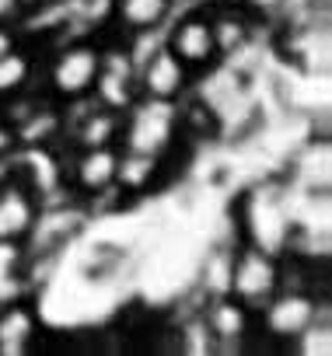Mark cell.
<instances>
[{"mask_svg":"<svg viewBox=\"0 0 332 356\" xmlns=\"http://www.w3.org/2000/svg\"><path fill=\"white\" fill-rule=\"evenodd\" d=\"M11 147H15V133L8 126H0V154H8Z\"/></svg>","mask_w":332,"mask_h":356,"instance_id":"16","label":"cell"},{"mask_svg":"<svg viewBox=\"0 0 332 356\" xmlns=\"http://www.w3.org/2000/svg\"><path fill=\"white\" fill-rule=\"evenodd\" d=\"M210 35H214V46L221 53H231L245 42V22L235 15H221L217 22H210Z\"/></svg>","mask_w":332,"mask_h":356,"instance_id":"13","label":"cell"},{"mask_svg":"<svg viewBox=\"0 0 332 356\" xmlns=\"http://www.w3.org/2000/svg\"><path fill=\"white\" fill-rule=\"evenodd\" d=\"M32 220H35V207L25 189H18V186L0 189V241L22 238L32 227Z\"/></svg>","mask_w":332,"mask_h":356,"instance_id":"7","label":"cell"},{"mask_svg":"<svg viewBox=\"0 0 332 356\" xmlns=\"http://www.w3.org/2000/svg\"><path fill=\"white\" fill-rule=\"evenodd\" d=\"M186 84V63L172 53V49H161L150 56L147 70H143V91L147 98H164L172 102Z\"/></svg>","mask_w":332,"mask_h":356,"instance_id":"4","label":"cell"},{"mask_svg":"<svg viewBox=\"0 0 332 356\" xmlns=\"http://www.w3.org/2000/svg\"><path fill=\"white\" fill-rule=\"evenodd\" d=\"M8 49H11V35H8V32H0V56H4Z\"/></svg>","mask_w":332,"mask_h":356,"instance_id":"18","label":"cell"},{"mask_svg":"<svg viewBox=\"0 0 332 356\" xmlns=\"http://www.w3.org/2000/svg\"><path fill=\"white\" fill-rule=\"evenodd\" d=\"M172 126H175V115H172V105L164 98H150V102L136 105L133 119H129V133H126L129 150L157 157L172 140Z\"/></svg>","mask_w":332,"mask_h":356,"instance_id":"1","label":"cell"},{"mask_svg":"<svg viewBox=\"0 0 332 356\" xmlns=\"http://www.w3.org/2000/svg\"><path fill=\"white\" fill-rule=\"evenodd\" d=\"M276 283H280V273L266 252L248 248L238 255V262L231 269V290L242 304H266L276 293Z\"/></svg>","mask_w":332,"mask_h":356,"instance_id":"2","label":"cell"},{"mask_svg":"<svg viewBox=\"0 0 332 356\" xmlns=\"http://www.w3.org/2000/svg\"><path fill=\"white\" fill-rule=\"evenodd\" d=\"M207 325L217 339H242L245 335V311L235 300H217L207 314Z\"/></svg>","mask_w":332,"mask_h":356,"instance_id":"10","label":"cell"},{"mask_svg":"<svg viewBox=\"0 0 332 356\" xmlns=\"http://www.w3.org/2000/svg\"><path fill=\"white\" fill-rule=\"evenodd\" d=\"M29 77V60L15 49H8L4 56H0V95H11L25 84Z\"/></svg>","mask_w":332,"mask_h":356,"instance_id":"14","label":"cell"},{"mask_svg":"<svg viewBox=\"0 0 332 356\" xmlns=\"http://www.w3.org/2000/svg\"><path fill=\"white\" fill-rule=\"evenodd\" d=\"M98 74H102L98 49H91V46H70L53 63V88L60 95H84L88 88L98 84Z\"/></svg>","mask_w":332,"mask_h":356,"instance_id":"3","label":"cell"},{"mask_svg":"<svg viewBox=\"0 0 332 356\" xmlns=\"http://www.w3.org/2000/svg\"><path fill=\"white\" fill-rule=\"evenodd\" d=\"M116 164H119V154L112 147H91L81 161H77V186L88 189V193H98L105 186L116 182Z\"/></svg>","mask_w":332,"mask_h":356,"instance_id":"8","label":"cell"},{"mask_svg":"<svg viewBox=\"0 0 332 356\" xmlns=\"http://www.w3.org/2000/svg\"><path fill=\"white\" fill-rule=\"evenodd\" d=\"M164 11H168V0H122L119 15L129 29H154Z\"/></svg>","mask_w":332,"mask_h":356,"instance_id":"12","label":"cell"},{"mask_svg":"<svg viewBox=\"0 0 332 356\" xmlns=\"http://www.w3.org/2000/svg\"><path fill=\"white\" fill-rule=\"evenodd\" d=\"M150 178H154V157H150V154L129 150L126 157H119V164H116V182H119V186H126V189H143Z\"/></svg>","mask_w":332,"mask_h":356,"instance_id":"11","label":"cell"},{"mask_svg":"<svg viewBox=\"0 0 332 356\" xmlns=\"http://www.w3.org/2000/svg\"><path fill=\"white\" fill-rule=\"evenodd\" d=\"M32 332H35V318H32V311L22 307V304H18V307H8L4 314H0V353H4V356H18V353H25Z\"/></svg>","mask_w":332,"mask_h":356,"instance_id":"9","label":"cell"},{"mask_svg":"<svg viewBox=\"0 0 332 356\" xmlns=\"http://www.w3.org/2000/svg\"><path fill=\"white\" fill-rule=\"evenodd\" d=\"M172 53H175L182 63H193V67L210 63V56L217 53L214 35H210V22H203V18L182 22V25L175 29V35H172Z\"/></svg>","mask_w":332,"mask_h":356,"instance_id":"6","label":"cell"},{"mask_svg":"<svg viewBox=\"0 0 332 356\" xmlns=\"http://www.w3.org/2000/svg\"><path fill=\"white\" fill-rule=\"evenodd\" d=\"M315 321V304L301 293H287V297H276L269 307H266V325L273 335H301L308 325Z\"/></svg>","mask_w":332,"mask_h":356,"instance_id":"5","label":"cell"},{"mask_svg":"<svg viewBox=\"0 0 332 356\" xmlns=\"http://www.w3.org/2000/svg\"><path fill=\"white\" fill-rule=\"evenodd\" d=\"M112 129H116L112 115H95V119H91V122L81 129V140H84L88 147H102V143H109Z\"/></svg>","mask_w":332,"mask_h":356,"instance_id":"15","label":"cell"},{"mask_svg":"<svg viewBox=\"0 0 332 356\" xmlns=\"http://www.w3.org/2000/svg\"><path fill=\"white\" fill-rule=\"evenodd\" d=\"M18 4H22V0H0V22L11 18V15L18 11Z\"/></svg>","mask_w":332,"mask_h":356,"instance_id":"17","label":"cell"}]
</instances>
